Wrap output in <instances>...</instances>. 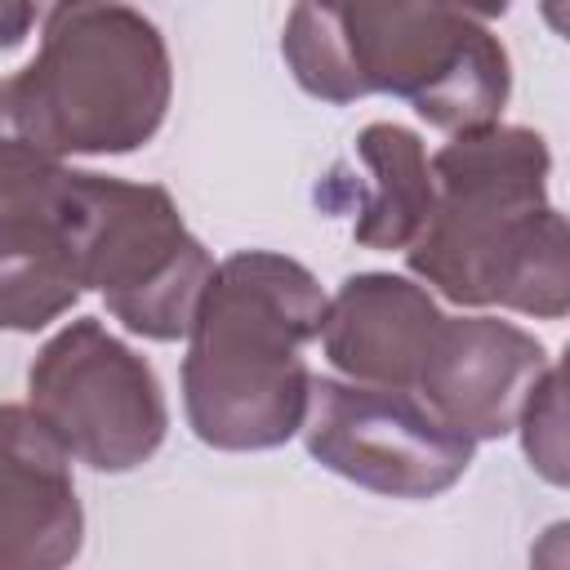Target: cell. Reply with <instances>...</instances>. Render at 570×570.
<instances>
[{"label": "cell", "instance_id": "cell-9", "mask_svg": "<svg viewBox=\"0 0 570 570\" xmlns=\"http://www.w3.org/2000/svg\"><path fill=\"white\" fill-rule=\"evenodd\" d=\"M80 543L71 454L31 405H0V570H58Z\"/></svg>", "mask_w": 570, "mask_h": 570}, {"label": "cell", "instance_id": "cell-11", "mask_svg": "<svg viewBox=\"0 0 570 570\" xmlns=\"http://www.w3.org/2000/svg\"><path fill=\"white\" fill-rule=\"evenodd\" d=\"M67 174L36 205L0 214V330L36 334L85 294Z\"/></svg>", "mask_w": 570, "mask_h": 570}, {"label": "cell", "instance_id": "cell-6", "mask_svg": "<svg viewBox=\"0 0 570 570\" xmlns=\"http://www.w3.org/2000/svg\"><path fill=\"white\" fill-rule=\"evenodd\" d=\"M27 405L94 472L142 468L169 428L156 370L102 321L62 325L27 370Z\"/></svg>", "mask_w": 570, "mask_h": 570}, {"label": "cell", "instance_id": "cell-3", "mask_svg": "<svg viewBox=\"0 0 570 570\" xmlns=\"http://www.w3.org/2000/svg\"><path fill=\"white\" fill-rule=\"evenodd\" d=\"M325 289L289 254L240 249L214 263L183 356V410L214 450H276L307 414L303 347L321 334Z\"/></svg>", "mask_w": 570, "mask_h": 570}, {"label": "cell", "instance_id": "cell-10", "mask_svg": "<svg viewBox=\"0 0 570 570\" xmlns=\"http://www.w3.org/2000/svg\"><path fill=\"white\" fill-rule=\"evenodd\" d=\"M441 316L445 312L432 303V294L410 276L356 272L334 298H325L316 338L338 374L414 392Z\"/></svg>", "mask_w": 570, "mask_h": 570}, {"label": "cell", "instance_id": "cell-12", "mask_svg": "<svg viewBox=\"0 0 570 570\" xmlns=\"http://www.w3.org/2000/svg\"><path fill=\"white\" fill-rule=\"evenodd\" d=\"M356 160L365 178L343 183L330 174V187H343V196H325V205L352 214L356 245L405 254L432 214V169L419 134L392 120H374L356 134Z\"/></svg>", "mask_w": 570, "mask_h": 570}, {"label": "cell", "instance_id": "cell-14", "mask_svg": "<svg viewBox=\"0 0 570 570\" xmlns=\"http://www.w3.org/2000/svg\"><path fill=\"white\" fill-rule=\"evenodd\" d=\"M521 441H525V459L530 468H539L552 485H566V432H561V370L548 365L539 374V383L530 387L521 414H517Z\"/></svg>", "mask_w": 570, "mask_h": 570}, {"label": "cell", "instance_id": "cell-5", "mask_svg": "<svg viewBox=\"0 0 570 570\" xmlns=\"http://www.w3.org/2000/svg\"><path fill=\"white\" fill-rule=\"evenodd\" d=\"M67 200L85 289H98L129 334L183 338L214 258L183 223L174 196L160 183L71 169Z\"/></svg>", "mask_w": 570, "mask_h": 570}, {"label": "cell", "instance_id": "cell-4", "mask_svg": "<svg viewBox=\"0 0 570 570\" xmlns=\"http://www.w3.org/2000/svg\"><path fill=\"white\" fill-rule=\"evenodd\" d=\"M27 129L67 156H125L156 138L174 94L160 27L125 0H53L36 58L9 76Z\"/></svg>", "mask_w": 570, "mask_h": 570}, {"label": "cell", "instance_id": "cell-2", "mask_svg": "<svg viewBox=\"0 0 570 570\" xmlns=\"http://www.w3.org/2000/svg\"><path fill=\"white\" fill-rule=\"evenodd\" d=\"M512 0H294L281 53L321 102L405 98L432 129L494 125L512 94V58L485 27Z\"/></svg>", "mask_w": 570, "mask_h": 570}, {"label": "cell", "instance_id": "cell-13", "mask_svg": "<svg viewBox=\"0 0 570 570\" xmlns=\"http://www.w3.org/2000/svg\"><path fill=\"white\" fill-rule=\"evenodd\" d=\"M62 156L49 151L22 120L9 80H0V214L36 205L62 174Z\"/></svg>", "mask_w": 570, "mask_h": 570}, {"label": "cell", "instance_id": "cell-15", "mask_svg": "<svg viewBox=\"0 0 570 570\" xmlns=\"http://www.w3.org/2000/svg\"><path fill=\"white\" fill-rule=\"evenodd\" d=\"M40 4L45 0H0V53L18 49L31 36L36 18H40Z\"/></svg>", "mask_w": 570, "mask_h": 570}, {"label": "cell", "instance_id": "cell-8", "mask_svg": "<svg viewBox=\"0 0 570 570\" xmlns=\"http://www.w3.org/2000/svg\"><path fill=\"white\" fill-rule=\"evenodd\" d=\"M552 365L548 347L499 316H441L414 396L472 441H499Z\"/></svg>", "mask_w": 570, "mask_h": 570}, {"label": "cell", "instance_id": "cell-1", "mask_svg": "<svg viewBox=\"0 0 570 570\" xmlns=\"http://www.w3.org/2000/svg\"><path fill=\"white\" fill-rule=\"evenodd\" d=\"M432 214L405 249L410 272L459 307L561 321L570 307L566 214L548 200L552 151L530 125L450 134L428 160Z\"/></svg>", "mask_w": 570, "mask_h": 570}, {"label": "cell", "instance_id": "cell-7", "mask_svg": "<svg viewBox=\"0 0 570 570\" xmlns=\"http://www.w3.org/2000/svg\"><path fill=\"white\" fill-rule=\"evenodd\" d=\"M298 432L321 468L387 499H436L476 454V441L454 432L414 392L356 379L312 374Z\"/></svg>", "mask_w": 570, "mask_h": 570}]
</instances>
